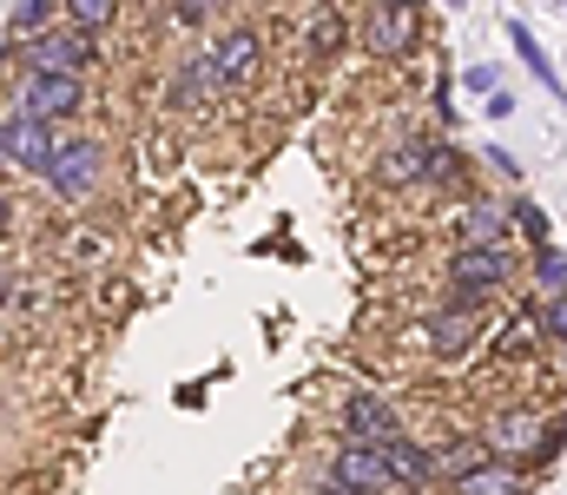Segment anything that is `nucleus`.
<instances>
[{
	"instance_id": "obj_19",
	"label": "nucleus",
	"mask_w": 567,
	"mask_h": 495,
	"mask_svg": "<svg viewBox=\"0 0 567 495\" xmlns=\"http://www.w3.org/2000/svg\"><path fill=\"white\" fill-rule=\"evenodd\" d=\"M47 7H53V0H13V13H7V27H13V33H33V27L47 20Z\"/></svg>"
},
{
	"instance_id": "obj_22",
	"label": "nucleus",
	"mask_w": 567,
	"mask_h": 495,
	"mask_svg": "<svg viewBox=\"0 0 567 495\" xmlns=\"http://www.w3.org/2000/svg\"><path fill=\"white\" fill-rule=\"evenodd\" d=\"M515 225H522V231H528L535 245H548V218H542L535 205H515Z\"/></svg>"
},
{
	"instance_id": "obj_13",
	"label": "nucleus",
	"mask_w": 567,
	"mask_h": 495,
	"mask_svg": "<svg viewBox=\"0 0 567 495\" xmlns=\"http://www.w3.org/2000/svg\"><path fill=\"white\" fill-rule=\"evenodd\" d=\"M383 450H390V463H396V483H429V476H435V456L416 450V443L396 436V443H383Z\"/></svg>"
},
{
	"instance_id": "obj_18",
	"label": "nucleus",
	"mask_w": 567,
	"mask_h": 495,
	"mask_svg": "<svg viewBox=\"0 0 567 495\" xmlns=\"http://www.w3.org/2000/svg\"><path fill=\"white\" fill-rule=\"evenodd\" d=\"M429 337H435V343H442V350H455V343H462V337H468V311H442V318H435V324H429Z\"/></svg>"
},
{
	"instance_id": "obj_20",
	"label": "nucleus",
	"mask_w": 567,
	"mask_h": 495,
	"mask_svg": "<svg viewBox=\"0 0 567 495\" xmlns=\"http://www.w3.org/2000/svg\"><path fill=\"white\" fill-rule=\"evenodd\" d=\"M535 271H542V285H548V291H561V285H567V258H561V251H548V245H542Z\"/></svg>"
},
{
	"instance_id": "obj_14",
	"label": "nucleus",
	"mask_w": 567,
	"mask_h": 495,
	"mask_svg": "<svg viewBox=\"0 0 567 495\" xmlns=\"http://www.w3.org/2000/svg\"><path fill=\"white\" fill-rule=\"evenodd\" d=\"M66 7V27H86V33H106L120 20V0H60Z\"/></svg>"
},
{
	"instance_id": "obj_12",
	"label": "nucleus",
	"mask_w": 567,
	"mask_h": 495,
	"mask_svg": "<svg viewBox=\"0 0 567 495\" xmlns=\"http://www.w3.org/2000/svg\"><path fill=\"white\" fill-rule=\"evenodd\" d=\"M350 27H343V7H317L310 13V53H343Z\"/></svg>"
},
{
	"instance_id": "obj_11",
	"label": "nucleus",
	"mask_w": 567,
	"mask_h": 495,
	"mask_svg": "<svg viewBox=\"0 0 567 495\" xmlns=\"http://www.w3.org/2000/svg\"><path fill=\"white\" fill-rule=\"evenodd\" d=\"M455 495H522V483H515L508 463H482V470L455 476Z\"/></svg>"
},
{
	"instance_id": "obj_4",
	"label": "nucleus",
	"mask_w": 567,
	"mask_h": 495,
	"mask_svg": "<svg viewBox=\"0 0 567 495\" xmlns=\"http://www.w3.org/2000/svg\"><path fill=\"white\" fill-rule=\"evenodd\" d=\"M416 33H423L416 0H377V7H370V53H377V60H403V53L416 47Z\"/></svg>"
},
{
	"instance_id": "obj_7",
	"label": "nucleus",
	"mask_w": 567,
	"mask_h": 495,
	"mask_svg": "<svg viewBox=\"0 0 567 495\" xmlns=\"http://www.w3.org/2000/svg\"><path fill=\"white\" fill-rule=\"evenodd\" d=\"M20 106H33L40 120H73L86 106V86H80V73H27V100Z\"/></svg>"
},
{
	"instance_id": "obj_5",
	"label": "nucleus",
	"mask_w": 567,
	"mask_h": 495,
	"mask_svg": "<svg viewBox=\"0 0 567 495\" xmlns=\"http://www.w3.org/2000/svg\"><path fill=\"white\" fill-rule=\"evenodd\" d=\"M86 60H93V33L86 27L33 33V47H27V66L33 73H86Z\"/></svg>"
},
{
	"instance_id": "obj_9",
	"label": "nucleus",
	"mask_w": 567,
	"mask_h": 495,
	"mask_svg": "<svg viewBox=\"0 0 567 495\" xmlns=\"http://www.w3.org/2000/svg\"><path fill=\"white\" fill-rule=\"evenodd\" d=\"M343 430H350V443H396V410L383 396H350Z\"/></svg>"
},
{
	"instance_id": "obj_17",
	"label": "nucleus",
	"mask_w": 567,
	"mask_h": 495,
	"mask_svg": "<svg viewBox=\"0 0 567 495\" xmlns=\"http://www.w3.org/2000/svg\"><path fill=\"white\" fill-rule=\"evenodd\" d=\"M542 443V423L535 416H508L502 430H495V450H535Z\"/></svg>"
},
{
	"instance_id": "obj_15",
	"label": "nucleus",
	"mask_w": 567,
	"mask_h": 495,
	"mask_svg": "<svg viewBox=\"0 0 567 495\" xmlns=\"http://www.w3.org/2000/svg\"><path fill=\"white\" fill-rule=\"evenodd\" d=\"M468 245H508V212L475 205V212H468Z\"/></svg>"
},
{
	"instance_id": "obj_29",
	"label": "nucleus",
	"mask_w": 567,
	"mask_h": 495,
	"mask_svg": "<svg viewBox=\"0 0 567 495\" xmlns=\"http://www.w3.org/2000/svg\"><path fill=\"white\" fill-rule=\"evenodd\" d=\"M133 7H140V0H133Z\"/></svg>"
},
{
	"instance_id": "obj_3",
	"label": "nucleus",
	"mask_w": 567,
	"mask_h": 495,
	"mask_svg": "<svg viewBox=\"0 0 567 495\" xmlns=\"http://www.w3.org/2000/svg\"><path fill=\"white\" fill-rule=\"evenodd\" d=\"M508 245H462L455 258H449V285L462 291V298H482V291H502V278H508Z\"/></svg>"
},
{
	"instance_id": "obj_2",
	"label": "nucleus",
	"mask_w": 567,
	"mask_h": 495,
	"mask_svg": "<svg viewBox=\"0 0 567 495\" xmlns=\"http://www.w3.org/2000/svg\"><path fill=\"white\" fill-rule=\"evenodd\" d=\"M330 483H343V489H357V495H383L396 483V463H390L383 443H343L337 463H330Z\"/></svg>"
},
{
	"instance_id": "obj_24",
	"label": "nucleus",
	"mask_w": 567,
	"mask_h": 495,
	"mask_svg": "<svg viewBox=\"0 0 567 495\" xmlns=\"http://www.w3.org/2000/svg\"><path fill=\"white\" fill-rule=\"evenodd\" d=\"M542 324L555 330V337H567V298H561V291H555V305L542 311Z\"/></svg>"
},
{
	"instance_id": "obj_25",
	"label": "nucleus",
	"mask_w": 567,
	"mask_h": 495,
	"mask_svg": "<svg viewBox=\"0 0 567 495\" xmlns=\"http://www.w3.org/2000/svg\"><path fill=\"white\" fill-rule=\"evenodd\" d=\"M468 93H495V66H468Z\"/></svg>"
},
{
	"instance_id": "obj_6",
	"label": "nucleus",
	"mask_w": 567,
	"mask_h": 495,
	"mask_svg": "<svg viewBox=\"0 0 567 495\" xmlns=\"http://www.w3.org/2000/svg\"><path fill=\"white\" fill-rule=\"evenodd\" d=\"M93 178H100V146H93V140H66V146L53 153V172H47V185H53L66 205H80V198L93 192Z\"/></svg>"
},
{
	"instance_id": "obj_28",
	"label": "nucleus",
	"mask_w": 567,
	"mask_h": 495,
	"mask_svg": "<svg viewBox=\"0 0 567 495\" xmlns=\"http://www.w3.org/2000/svg\"><path fill=\"white\" fill-rule=\"evenodd\" d=\"M555 443H567V416H561V430H555Z\"/></svg>"
},
{
	"instance_id": "obj_21",
	"label": "nucleus",
	"mask_w": 567,
	"mask_h": 495,
	"mask_svg": "<svg viewBox=\"0 0 567 495\" xmlns=\"http://www.w3.org/2000/svg\"><path fill=\"white\" fill-rule=\"evenodd\" d=\"M172 13H178V27H205L218 13V0H172Z\"/></svg>"
},
{
	"instance_id": "obj_10",
	"label": "nucleus",
	"mask_w": 567,
	"mask_h": 495,
	"mask_svg": "<svg viewBox=\"0 0 567 495\" xmlns=\"http://www.w3.org/2000/svg\"><path fill=\"white\" fill-rule=\"evenodd\" d=\"M508 47H515V53H522V66H528V73H535V80H542V86H548L555 100H561V80H555V60H548V53L535 47V33H528L522 20H508Z\"/></svg>"
},
{
	"instance_id": "obj_1",
	"label": "nucleus",
	"mask_w": 567,
	"mask_h": 495,
	"mask_svg": "<svg viewBox=\"0 0 567 495\" xmlns=\"http://www.w3.org/2000/svg\"><path fill=\"white\" fill-rule=\"evenodd\" d=\"M53 153H60V146L47 140V120H40L33 106H13V113L0 120V159L13 165V172H40V178H47V172H53Z\"/></svg>"
},
{
	"instance_id": "obj_26",
	"label": "nucleus",
	"mask_w": 567,
	"mask_h": 495,
	"mask_svg": "<svg viewBox=\"0 0 567 495\" xmlns=\"http://www.w3.org/2000/svg\"><path fill=\"white\" fill-rule=\"evenodd\" d=\"M488 113H495V120H508V113H515V93H508V86H502V93H488Z\"/></svg>"
},
{
	"instance_id": "obj_27",
	"label": "nucleus",
	"mask_w": 567,
	"mask_h": 495,
	"mask_svg": "<svg viewBox=\"0 0 567 495\" xmlns=\"http://www.w3.org/2000/svg\"><path fill=\"white\" fill-rule=\"evenodd\" d=\"M317 495H357V489H343V483H323V489H317Z\"/></svg>"
},
{
	"instance_id": "obj_8",
	"label": "nucleus",
	"mask_w": 567,
	"mask_h": 495,
	"mask_svg": "<svg viewBox=\"0 0 567 495\" xmlns=\"http://www.w3.org/2000/svg\"><path fill=\"white\" fill-rule=\"evenodd\" d=\"M205 60H212V73H218V86H238V80H251V73H258V33H251V27H238V33H225Z\"/></svg>"
},
{
	"instance_id": "obj_16",
	"label": "nucleus",
	"mask_w": 567,
	"mask_h": 495,
	"mask_svg": "<svg viewBox=\"0 0 567 495\" xmlns=\"http://www.w3.org/2000/svg\"><path fill=\"white\" fill-rule=\"evenodd\" d=\"M429 165H435V153H429V146H403V153H390V165H383V172H390L396 185H416V178H429Z\"/></svg>"
},
{
	"instance_id": "obj_23",
	"label": "nucleus",
	"mask_w": 567,
	"mask_h": 495,
	"mask_svg": "<svg viewBox=\"0 0 567 495\" xmlns=\"http://www.w3.org/2000/svg\"><path fill=\"white\" fill-rule=\"evenodd\" d=\"M488 456L475 450V443H462V450H449V476H468V470H482Z\"/></svg>"
}]
</instances>
